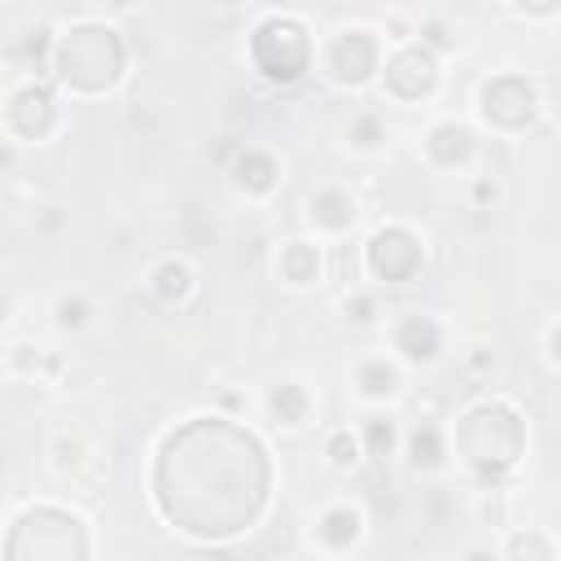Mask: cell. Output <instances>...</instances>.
I'll return each instance as SVG.
<instances>
[{
    "label": "cell",
    "mask_w": 561,
    "mask_h": 561,
    "mask_svg": "<svg viewBox=\"0 0 561 561\" xmlns=\"http://www.w3.org/2000/svg\"><path fill=\"white\" fill-rule=\"evenodd\" d=\"M57 123H61V105H57V92L44 79H22V83L9 88V96H4L9 136H18L26 145H39L57 131Z\"/></svg>",
    "instance_id": "5b68a950"
},
{
    "label": "cell",
    "mask_w": 561,
    "mask_h": 561,
    "mask_svg": "<svg viewBox=\"0 0 561 561\" xmlns=\"http://www.w3.org/2000/svg\"><path fill=\"white\" fill-rule=\"evenodd\" d=\"M504 197V184L495 175H469V206L473 210H495Z\"/></svg>",
    "instance_id": "83f0119b"
},
{
    "label": "cell",
    "mask_w": 561,
    "mask_h": 561,
    "mask_svg": "<svg viewBox=\"0 0 561 561\" xmlns=\"http://www.w3.org/2000/svg\"><path fill=\"white\" fill-rule=\"evenodd\" d=\"M48 460H53V469L66 478V482H75V486H96V478H101V460H96V443L79 430V425H61L53 438H48Z\"/></svg>",
    "instance_id": "9c48e42d"
},
{
    "label": "cell",
    "mask_w": 561,
    "mask_h": 561,
    "mask_svg": "<svg viewBox=\"0 0 561 561\" xmlns=\"http://www.w3.org/2000/svg\"><path fill=\"white\" fill-rule=\"evenodd\" d=\"M276 272H280L285 285H294V289H311V285H320V276H324V254H320L316 241H307V237H289V241L280 245V254H276Z\"/></svg>",
    "instance_id": "2e32d148"
},
{
    "label": "cell",
    "mask_w": 561,
    "mask_h": 561,
    "mask_svg": "<svg viewBox=\"0 0 561 561\" xmlns=\"http://www.w3.org/2000/svg\"><path fill=\"white\" fill-rule=\"evenodd\" d=\"M324 460H329L337 473H351V469L364 460V443H359V434H355L351 425L329 430V434H324Z\"/></svg>",
    "instance_id": "603a6c76"
},
{
    "label": "cell",
    "mask_w": 561,
    "mask_h": 561,
    "mask_svg": "<svg viewBox=\"0 0 561 561\" xmlns=\"http://www.w3.org/2000/svg\"><path fill=\"white\" fill-rule=\"evenodd\" d=\"M500 434H522V416H517V408H508L504 399H482V403H473V408L460 416V425H456V443H460V451H465V465L486 482V491L495 486L491 447H495L504 473L517 465V451H522V443H500Z\"/></svg>",
    "instance_id": "7a4b0ae2"
},
{
    "label": "cell",
    "mask_w": 561,
    "mask_h": 561,
    "mask_svg": "<svg viewBox=\"0 0 561 561\" xmlns=\"http://www.w3.org/2000/svg\"><path fill=\"white\" fill-rule=\"evenodd\" d=\"M460 368H465L473 381H491V373L500 368V355H495L491 342H473V346L460 355Z\"/></svg>",
    "instance_id": "484cf974"
},
{
    "label": "cell",
    "mask_w": 561,
    "mask_h": 561,
    "mask_svg": "<svg viewBox=\"0 0 561 561\" xmlns=\"http://www.w3.org/2000/svg\"><path fill=\"white\" fill-rule=\"evenodd\" d=\"M381 35L368 26H342L324 44V75L337 88H364L381 75Z\"/></svg>",
    "instance_id": "277c9868"
},
{
    "label": "cell",
    "mask_w": 561,
    "mask_h": 561,
    "mask_svg": "<svg viewBox=\"0 0 561 561\" xmlns=\"http://www.w3.org/2000/svg\"><path fill=\"white\" fill-rule=\"evenodd\" d=\"M57 79L79 92V96H96V92H110L123 70H127V48L118 39L114 26H101V22H75L66 35H57Z\"/></svg>",
    "instance_id": "6da1fadb"
},
{
    "label": "cell",
    "mask_w": 561,
    "mask_h": 561,
    "mask_svg": "<svg viewBox=\"0 0 561 561\" xmlns=\"http://www.w3.org/2000/svg\"><path fill=\"white\" fill-rule=\"evenodd\" d=\"M421 149H425L430 167H438V171H456V167H465V162L478 153V136H473V127L460 123V118H438V123L425 127Z\"/></svg>",
    "instance_id": "8fae6325"
},
{
    "label": "cell",
    "mask_w": 561,
    "mask_h": 561,
    "mask_svg": "<svg viewBox=\"0 0 561 561\" xmlns=\"http://www.w3.org/2000/svg\"><path fill=\"white\" fill-rule=\"evenodd\" d=\"M390 346L403 364H434L443 355V324L425 311H403L390 329Z\"/></svg>",
    "instance_id": "30bf717a"
},
{
    "label": "cell",
    "mask_w": 561,
    "mask_h": 561,
    "mask_svg": "<svg viewBox=\"0 0 561 561\" xmlns=\"http://www.w3.org/2000/svg\"><path fill=\"white\" fill-rule=\"evenodd\" d=\"M359 443H364V456L386 460V456L394 451V443H399V425H394V416H390V412H373V416L359 425Z\"/></svg>",
    "instance_id": "7402d4cb"
},
{
    "label": "cell",
    "mask_w": 561,
    "mask_h": 561,
    "mask_svg": "<svg viewBox=\"0 0 561 561\" xmlns=\"http://www.w3.org/2000/svg\"><path fill=\"white\" fill-rule=\"evenodd\" d=\"M302 561H329V557H324V552H307Z\"/></svg>",
    "instance_id": "836d02e7"
},
{
    "label": "cell",
    "mask_w": 561,
    "mask_h": 561,
    "mask_svg": "<svg viewBox=\"0 0 561 561\" xmlns=\"http://www.w3.org/2000/svg\"><path fill=\"white\" fill-rule=\"evenodd\" d=\"M364 539V513L359 504H329L316 526H311V543L324 548V552H346Z\"/></svg>",
    "instance_id": "4fadbf2b"
},
{
    "label": "cell",
    "mask_w": 561,
    "mask_h": 561,
    "mask_svg": "<svg viewBox=\"0 0 561 561\" xmlns=\"http://www.w3.org/2000/svg\"><path fill=\"white\" fill-rule=\"evenodd\" d=\"M548 355H552V364L561 368V324L548 329Z\"/></svg>",
    "instance_id": "d6a6232c"
},
{
    "label": "cell",
    "mask_w": 561,
    "mask_h": 561,
    "mask_svg": "<svg viewBox=\"0 0 561 561\" xmlns=\"http://www.w3.org/2000/svg\"><path fill=\"white\" fill-rule=\"evenodd\" d=\"M359 267H364V245L355 250L351 241H342V245H337V280L355 289V280H359Z\"/></svg>",
    "instance_id": "4dcf8cb0"
},
{
    "label": "cell",
    "mask_w": 561,
    "mask_h": 561,
    "mask_svg": "<svg viewBox=\"0 0 561 561\" xmlns=\"http://www.w3.org/2000/svg\"><path fill=\"white\" fill-rule=\"evenodd\" d=\"M18 57L39 75V70L57 57V35H53L48 26H31V31H22L18 44H13V61H18Z\"/></svg>",
    "instance_id": "44dd1931"
},
{
    "label": "cell",
    "mask_w": 561,
    "mask_h": 561,
    "mask_svg": "<svg viewBox=\"0 0 561 561\" xmlns=\"http://www.w3.org/2000/svg\"><path fill=\"white\" fill-rule=\"evenodd\" d=\"M53 324H57L61 333H83V329L92 324V302H88L79 289L57 294V298H53Z\"/></svg>",
    "instance_id": "d4e9b609"
},
{
    "label": "cell",
    "mask_w": 561,
    "mask_h": 561,
    "mask_svg": "<svg viewBox=\"0 0 561 561\" xmlns=\"http://www.w3.org/2000/svg\"><path fill=\"white\" fill-rule=\"evenodd\" d=\"M438 57L425 48V44H403V48H394L390 57H386V66H381V92L390 96V101H403V105H412V101H425L434 88H438Z\"/></svg>",
    "instance_id": "ba28073f"
},
{
    "label": "cell",
    "mask_w": 561,
    "mask_h": 561,
    "mask_svg": "<svg viewBox=\"0 0 561 561\" xmlns=\"http://www.w3.org/2000/svg\"><path fill=\"white\" fill-rule=\"evenodd\" d=\"M267 416L280 425V430H298L307 416H311V394L302 381L294 377H280L267 386Z\"/></svg>",
    "instance_id": "e0dca14e"
},
{
    "label": "cell",
    "mask_w": 561,
    "mask_h": 561,
    "mask_svg": "<svg viewBox=\"0 0 561 561\" xmlns=\"http://www.w3.org/2000/svg\"><path fill=\"white\" fill-rule=\"evenodd\" d=\"M416 44H425L438 57V53H451L456 48V35H451V26L443 18H421L416 22Z\"/></svg>",
    "instance_id": "4316f807"
},
{
    "label": "cell",
    "mask_w": 561,
    "mask_h": 561,
    "mask_svg": "<svg viewBox=\"0 0 561 561\" xmlns=\"http://www.w3.org/2000/svg\"><path fill=\"white\" fill-rule=\"evenodd\" d=\"M425 263L421 237L403 224H386L364 241V272H373L381 285H408Z\"/></svg>",
    "instance_id": "52a82bcc"
},
{
    "label": "cell",
    "mask_w": 561,
    "mask_h": 561,
    "mask_svg": "<svg viewBox=\"0 0 561 561\" xmlns=\"http://www.w3.org/2000/svg\"><path fill=\"white\" fill-rule=\"evenodd\" d=\"M250 61L272 83H298L316 61V39L294 13H267L250 35Z\"/></svg>",
    "instance_id": "3957f363"
},
{
    "label": "cell",
    "mask_w": 561,
    "mask_h": 561,
    "mask_svg": "<svg viewBox=\"0 0 561 561\" xmlns=\"http://www.w3.org/2000/svg\"><path fill=\"white\" fill-rule=\"evenodd\" d=\"M355 219H359V202H355L351 188H342V184H324V188H316V193L307 197V224H311L316 232L342 237V232L355 228Z\"/></svg>",
    "instance_id": "7c38bea8"
},
{
    "label": "cell",
    "mask_w": 561,
    "mask_h": 561,
    "mask_svg": "<svg viewBox=\"0 0 561 561\" xmlns=\"http://www.w3.org/2000/svg\"><path fill=\"white\" fill-rule=\"evenodd\" d=\"M342 316L351 320V324H377V298L373 294H364V289H351L346 298H342Z\"/></svg>",
    "instance_id": "f546056e"
},
{
    "label": "cell",
    "mask_w": 561,
    "mask_h": 561,
    "mask_svg": "<svg viewBox=\"0 0 561 561\" xmlns=\"http://www.w3.org/2000/svg\"><path fill=\"white\" fill-rule=\"evenodd\" d=\"M228 175H232V188H241L245 197H267V193L280 184L276 158H272L267 149H259V145H245V149L232 158Z\"/></svg>",
    "instance_id": "9a60e30c"
},
{
    "label": "cell",
    "mask_w": 561,
    "mask_h": 561,
    "mask_svg": "<svg viewBox=\"0 0 561 561\" xmlns=\"http://www.w3.org/2000/svg\"><path fill=\"white\" fill-rule=\"evenodd\" d=\"M149 289H153V298L158 302H167V307H180V302H188L193 298V289H197V272L184 263V259H162L153 272H149Z\"/></svg>",
    "instance_id": "d6986e66"
},
{
    "label": "cell",
    "mask_w": 561,
    "mask_h": 561,
    "mask_svg": "<svg viewBox=\"0 0 561 561\" xmlns=\"http://www.w3.org/2000/svg\"><path fill=\"white\" fill-rule=\"evenodd\" d=\"M355 394L364 403H394L403 394V368L394 355H368L355 364Z\"/></svg>",
    "instance_id": "5bb4252c"
},
{
    "label": "cell",
    "mask_w": 561,
    "mask_h": 561,
    "mask_svg": "<svg viewBox=\"0 0 561 561\" xmlns=\"http://www.w3.org/2000/svg\"><path fill=\"white\" fill-rule=\"evenodd\" d=\"M346 145H351L355 153H377V149L386 145V123H381V114H377V110L351 114V123H346Z\"/></svg>",
    "instance_id": "cb8c5ba5"
},
{
    "label": "cell",
    "mask_w": 561,
    "mask_h": 561,
    "mask_svg": "<svg viewBox=\"0 0 561 561\" xmlns=\"http://www.w3.org/2000/svg\"><path fill=\"white\" fill-rule=\"evenodd\" d=\"M403 447H408V465H412L416 473H434V469L447 465V434H443V425H434V421H416V425L408 430Z\"/></svg>",
    "instance_id": "ac0fdd59"
},
{
    "label": "cell",
    "mask_w": 561,
    "mask_h": 561,
    "mask_svg": "<svg viewBox=\"0 0 561 561\" xmlns=\"http://www.w3.org/2000/svg\"><path fill=\"white\" fill-rule=\"evenodd\" d=\"M478 517H482L491 530H508V495H504L500 486L482 491V500H478Z\"/></svg>",
    "instance_id": "f1b7e54d"
},
{
    "label": "cell",
    "mask_w": 561,
    "mask_h": 561,
    "mask_svg": "<svg viewBox=\"0 0 561 561\" xmlns=\"http://www.w3.org/2000/svg\"><path fill=\"white\" fill-rule=\"evenodd\" d=\"M478 114L495 131H526L539 114V92L526 75H495L478 92Z\"/></svg>",
    "instance_id": "8992f818"
},
{
    "label": "cell",
    "mask_w": 561,
    "mask_h": 561,
    "mask_svg": "<svg viewBox=\"0 0 561 561\" xmlns=\"http://www.w3.org/2000/svg\"><path fill=\"white\" fill-rule=\"evenodd\" d=\"M500 561H561V552H557V543H552L548 530L526 526V530H508L504 535Z\"/></svg>",
    "instance_id": "ffe728a7"
},
{
    "label": "cell",
    "mask_w": 561,
    "mask_h": 561,
    "mask_svg": "<svg viewBox=\"0 0 561 561\" xmlns=\"http://www.w3.org/2000/svg\"><path fill=\"white\" fill-rule=\"evenodd\" d=\"M465 561H500V548H491V543H473V548L465 552Z\"/></svg>",
    "instance_id": "1f68e13d"
}]
</instances>
